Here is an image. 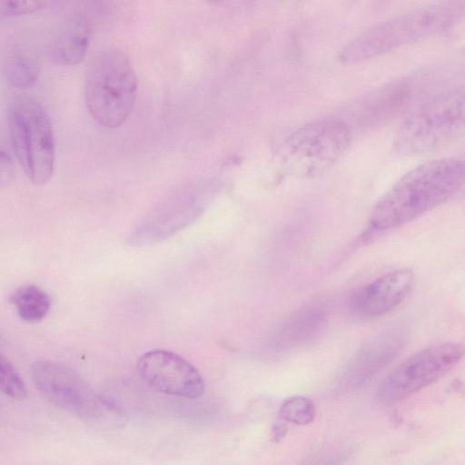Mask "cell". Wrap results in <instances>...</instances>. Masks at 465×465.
I'll return each instance as SVG.
<instances>
[{
    "instance_id": "1",
    "label": "cell",
    "mask_w": 465,
    "mask_h": 465,
    "mask_svg": "<svg viewBox=\"0 0 465 465\" xmlns=\"http://www.w3.org/2000/svg\"><path fill=\"white\" fill-rule=\"evenodd\" d=\"M465 183V162H425L399 178L374 204L370 224L376 231L400 227L442 204Z\"/></svg>"
},
{
    "instance_id": "2",
    "label": "cell",
    "mask_w": 465,
    "mask_h": 465,
    "mask_svg": "<svg viewBox=\"0 0 465 465\" xmlns=\"http://www.w3.org/2000/svg\"><path fill=\"white\" fill-rule=\"evenodd\" d=\"M465 19V0H439L381 22L349 42L339 60L361 63L440 35Z\"/></svg>"
},
{
    "instance_id": "3",
    "label": "cell",
    "mask_w": 465,
    "mask_h": 465,
    "mask_svg": "<svg viewBox=\"0 0 465 465\" xmlns=\"http://www.w3.org/2000/svg\"><path fill=\"white\" fill-rule=\"evenodd\" d=\"M137 77L128 54L111 46L92 59L84 81V101L92 118L106 128L121 126L137 94Z\"/></svg>"
},
{
    "instance_id": "4",
    "label": "cell",
    "mask_w": 465,
    "mask_h": 465,
    "mask_svg": "<svg viewBox=\"0 0 465 465\" xmlns=\"http://www.w3.org/2000/svg\"><path fill=\"white\" fill-rule=\"evenodd\" d=\"M465 134V83L424 102L402 122L394 150L406 156L433 153Z\"/></svg>"
},
{
    "instance_id": "5",
    "label": "cell",
    "mask_w": 465,
    "mask_h": 465,
    "mask_svg": "<svg viewBox=\"0 0 465 465\" xmlns=\"http://www.w3.org/2000/svg\"><path fill=\"white\" fill-rule=\"evenodd\" d=\"M32 378L38 391L48 401L90 424L111 428L125 420L117 406L61 363L38 361L32 367Z\"/></svg>"
},
{
    "instance_id": "6",
    "label": "cell",
    "mask_w": 465,
    "mask_h": 465,
    "mask_svg": "<svg viewBox=\"0 0 465 465\" xmlns=\"http://www.w3.org/2000/svg\"><path fill=\"white\" fill-rule=\"evenodd\" d=\"M351 140L343 121H312L292 133L279 147L276 162L287 175L313 178L328 170L342 155Z\"/></svg>"
},
{
    "instance_id": "7",
    "label": "cell",
    "mask_w": 465,
    "mask_h": 465,
    "mask_svg": "<svg viewBox=\"0 0 465 465\" xmlns=\"http://www.w3.org/2000/svg\"><path fill=\"white\" fill-rule=\"evenodd\" d=\"M7 122L14 152L25 175L35 184L46 183L54 169L55 144L45 107L35 98L16 97L8 106Z\"/></svg>"
},
{
    "instance_id": "8",
    "label": "cell",
    "mask_w": 465,
    "mask_h": 465,
    "mask_svg": "<svg viewBox=\"0 0 465 465\" xmlns=\"http://www.w3.org/2000/svg\"><path fill=\"white\" fill-rule=\"evenodd\" d=\"M211 186L193 182L167 193L127 233L125 242L143 247L161 242L193 223L211 199Z\"/></svg>"
},
{
    "instance_id": "9",
    "label": "cell",
    "mask_w": 465,
    "mask_h": 465,
    "mask_svg": "<svg viewBox=\"0 0 465 465\" xmlns=\"http://www.w3.org/2000/svg\"><path fill=\"white\" fill-rule=\"evenodd\" d=\"M465 355V347L444 342L422 349L405 359L382 381L377 399L383 405L401 401L435 382Z\"/></svg>"
},
{
    "instance_id": "10",
    "label": "cell",
    "mask_w": 465,
    "mask_h": 465,
    "mask_svg": "<svg viewBox=\"0 0 465 465\" xmlns=\"http://www.w3.org/2000/svg\"><path fill=\"white\" fill-rule=\"evenodd\" d=\"M137 371L151 388L168 395L197 399L205 390L198 370L173 351L157 349L144 352L137 361Z\"/></svg>"
},
{
    "instance_id": "11",
    "label": "cell",
    "mask_w": 465,
    "mask_h": 465,
    "mask_svg": "<svg viewBox=\"0 0 465 465\" xmlns=\"http://www.w3.org/2000/svg\"><path fill=\"white\" fill-rule=\"evenodd\" d=\"M413 284L414 274L408 268L387 272L351 295L350 312L352 317L360 320L382 316L405 300Z\"/></svg>"
},
{
    "instance_id": "12",
    "label": "cell",
    "mask_w": 465,
    "mask_h": 465,
    "mask_svg": "<svg viewBox=\"0 0 465 465\" xmlns=\"http://www.w3.org/2000/svg\"><path fill=\"white\" fill-rule=\"evenodd\" d=\"M423 75L400 78L374 92L365 102L364 119L379 123L406 109L420 94L425 84Z\"/></svg>"
},
{
    "instance_id": "13",
    "label": "cell",
    "mask_w": 465,
    "mask_h": 465,
    "mask_svg": "<svg viewBox=\"0 0 465 465\" xmlns=\"http://www.w3.org/2000/svg\"><path fill=\"white\" fill-rule=\"evenodd\" d=\"M90 35L87 18L82 14L72 15L63 23L49 45L50 59L62 66L80 64L86 54Z\"/></svg>"
},
{
    "instance_id": "14",
    "label": "cell",
    "mask_w": 465,
    "mask_h": 465,
    "mask_svg": "<svg viewBox=\"0 0 465 465\" xmlns=\"http://www.w3.org/2000/svg\"><path fill=\"white\" fill-rule=\"evenodd\" d=\"M327 322L326 308L320 303L306 305L290 316L276 331L272 345L294 348L314 339Z\"/></svg>"
},
{
    "instance_id": "15",
    "label": "cell",
    "mask_w": 465,
    "mask_h": 465,
    "mask_svg": "<svg viewBox=\"0 0 465 465\" xmlns=\"http://www.w3.org/2000/svg\"><path fill=\"white\" fill-rule=\"evenodd\" d=\"M401 343L400 332H388L373 341L352 363L350 371L352 381L361 383L370 379L395 357Z\"/></svg>"
},
{
    "instance_id": "16",
    "label": "cell",
    "mask_w": 465,
    "mask_h": 465,
    "mask_svg": "<svg viewBox=\"0 0 465 465\" xmlns=\"http://www.w3.org/2000/svg\"><path fill=\"white\" fill-rule=\"evenodd\" d=\"M41 72L38 58L25 51L8 55L3 64L4 77L13 88L26 89L35 84Z\"/></svg>"
},
{
    "instance_id": "17",
    "label": "cell",
    "mask_w": 465,
    "mask_h": 465,
    "mask_svg": "<svg viewBox=\"0 0 465 465\" xmlns=\"http://www.w3.org/2000/svg\"><path fill=\"white\" fill-rule=\"evenodd\" d=\"M10 301L19 317L29 322L41 321L51 308L50 296L35 284L18 287L11 295Z\"/></svg>"
},
{
    "instance_id": "18",
    "label": "cell",
    "mask_w": 465,
    "mask_h": 465,
    "mask_svg": "<svg viewBox=\"0 0 465 465\" xmlns=\"http://www.w3.org/2000/svg\"><path fill=\"white\" fill-rule=\"evenodd\" d=\"M316 414L314 403L304 396H292L282 401L279 409L282 420L303 426L311 423Z\"/></svg>"
},
{
    "instance_id": "19",
    "label": "cell",
    "mask_w": 465,
    "mask_h": 465,
    "mask_svg": "<svg viewBox=\"0 0 465 465\" xmlns=\"http://www.w3.org/2000/svg\"><path fill=\"white\" fill-rule=\"evenodd\" d=\"M0 381L1 391L5 395L15 400H21L26 396L23 379L3 353L0 356Z\"/></svg>"
},
{
    "instance_id": "20",
    "label": "cell",
    "mask_w": 465,
    "mask_h": 465,
    "mask_svg": "<svg viewBox=\"0 0 465 465\" xmlns=\"http://www.w3.org/2000/svg\"><path fill=\"white\" fill-rule=\"evenodd\" d=\"M60 0H0L2 16L14 17L31 15L51 7Z\"/></svg>"
},
{
    "instance_id": "21",
    "label": "cell",
    "mask_w": 465,
    "mask_h": 465,
    "mask_svg": "<svg viewBox=\"0 0 465 465\" xmlns=\"http://www.w3.org/2000/svg\"><path fill=\"white\" fill-rule=\"evenodd\" d=\"M1 185H6L13 179L14 165L12 159L8 153L5 152L4 148L1 150Z\"/></svg>"
},
{
    "instance_id": "22",
    "label": "cell",
    "mask_w": 465,
    "mask_h": 465,
    "mask_svg": "<svg viewBox=\"0 0 465 465\" xmlns=\"http://www.w3.org/2000/svg\"><path fill=\"white\" fill-rule=\"evenodd\" d=\"M286 431L284 424L275 423L272 429L273 441H280L286 434Z\"/></svg>"
},
{
    "instance_id": "23",
    "label": "cell",
    "mask_w": 465,
    "mask_h": 465,
    "mask_svg": "<svg viewBox=\"0 0 465 465\" xmlns=\"http://www.w3.org/2000/svg\"><path fill=\"white\" fill-rule=\"evenodd\" d=\"M208 1H210V2H213V3H217V2H222V1H223V0H208Z\"/></svg>"
}]
</instances>
